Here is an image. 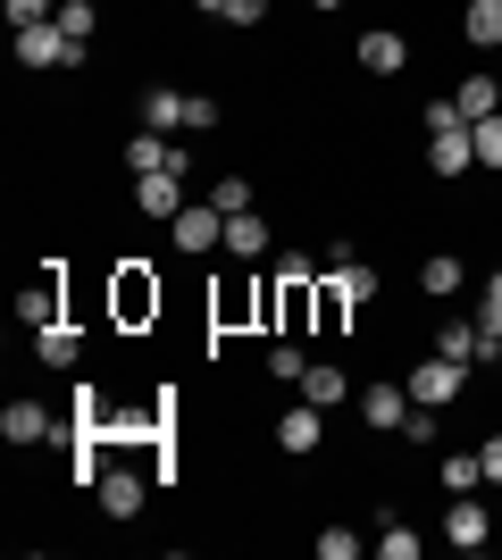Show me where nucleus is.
<instances>
[{"mask_svg": "<svg viewBox=\"0 0 502 560\" xmlns=\"http://www.w3.org/2000/svg\"><path fill=\"white\" fill-rule=\"evenodd\" d=\"M444 536H453L460 552H486L494 518H486V502H478V493H453V511H444Z\"/></svg>", "mask_w": 502, "mask_h": 560, "instance_id": "6e6552de", "label": "nucleus"}, {"mask_svg": "<svg viewBox=\"0 0 502 560\" xmlns=\"http://www.w3.org/2000/svg\"><path fill=\"white\" fill-rule=\"evenodd\" d=\"M402 59H410V43L394 34V25H377V34H360V68H369V75H402Z\"/></svg>", "mask_w": 502, "mask_h": 560, "instance_id": "ddd939ff", "label": "nucleus"}, {"mask_svg": "<svg viewBox=\"0 0 502 560\" xmlns=\"http://www.w3.org/2000/svg\"><path fill=\"white\" fill-rule=\"evenodd\" d=\"M460 360H444V351H428V360H419V369H410V401H428V410H444V401L460 394Z\"/></svg>", "mask_w": 502, "mask_h": 560, "instance_id": "7ed1b4c3", "label": "nucleus"}, {"mask_svg": "<svg viewBox=\"0 0 502 560\" xmlns=\"http://www.w3.org/2000/svg\"><path fill=\"white\" fill-rule=\"evenodd\" d=\"M460 117H469V126H478V117H494L502 109V84H494V75H469V84H460Z\"/></svg>", "mask_w": 502, "mask_h": 560, "instance_id": "412c9836", "label": "nucleus"}, {"mask_svg": "<svg viewBox=\"0 0 502 560\" xmlns=\"http://www.w3.org/2000/svg\"><path fill=\"white\" fill-rule=\"evenodd\" d=\"M34 351H43L50 369H75V327H68V318H59V327H43V335H34Z\"/></svg>", "mask_w": 502, "mask_h": 560, "instance_id": "b1692460", "label": "nucleus"}, {"mask_svg": "<svg viewBox=\"0 0 502 560\" xmlns=\"http://www.w3.org/2000/svg\"><path fill=\"white\" fill-rule=\"evenodd\" d=\"M478 460H486V486H502V435H486V452H478Z\"/></svg>", "mask_w": 502, "mask_h": 560, "instance_id": "f704fd0d", "label": "nucleus"}, {"mask_svg": "<svg viewBox=\"0 0 502 560\" xmlns=\"http://www.w3.org/2000/svg\"><path fill=\"white\" fill-rule=\"evenodd\" d=\"M17 327H34V335L59 327V259H50L43 284H25V293H17Z\"/></svg>", "mask_w": 502, "mask_h": 560, "instance_id": "9d476101", "label": "nucleus"}, {"mask_svg": "<svg viewBox=\"0 0 502 560\" xmlns=\"http://www.w3.org/2000/svg\"><path fill=\"white\" fill-rule=\"evenodd\" d=\"M218 252H226V259H260V252H268V218H260V210H235Z\"/></svg>", "mask_w": 502, "mask_h": 560, "instance_id": "4468645a", "label": "nucleus"}, {"mask_svg": "<svg viewBox=\"0 0 502 560\" xmlns=\"http://www.w3.org/2000/svg\"><path fill=\"white\" fill-rule=\"evenodd\" d=\"M210 201H218L226 218H235V210H252V185H243V176H218V192H210Z\"/></svg>", "mask_w": 502, "mask_h": 560, "instance_id": "cd10ccee", "label": "nucleus"}, {"mask_svg": "<svg viewBox=\"0 0 502 560\" xmlns=\"http://www.w3.org/2000/svg\"><path fill=\"white\" fill-rule=\"evenodd\" d=\"M469 142H478V167H502V109L478 117V126H469Z\"/></svg>", "mask_w": 502, "mask_h": 560, "instance_id": "bb28decb", "label": "nucleus"}, {"mask_svg": "<svg viewBox=\"0 0 502 560\" xmlns=\"http://www.w3.org/2000/svg\"><path fill=\"white\" fill-rule=\"evenodd\" d=\"M17 59L25 68H84V50H75L59 25H17Z\"/></svg>", "mask_w": 502, "mask_h": 560, "instance_id": "f03ea898", "label": "nucleus"}, {"mask_svg": "<svg viewBox=\"0 0 502 560\" xmlns=\"http://www.w3.org/2000/svg\"><path fill=\"white\" fill-rule=\"evenodd\" d=\"M192 9H210V18H226V0H192Z\"/></svg>", "mask_w": 502, "mask_h": 560, "instance_id": "c9c22d12", "label": "nucleus"}, {"mask_svg": "<svg viewBox=\"0 0 502 560\" xmlns=\"http://www.w3.org/2000/svg\"><path fill=\"white\" fill-rule=\"evenodd\" d=\"M478 327H486V335H502V268L486 277V310H478Z\"/></svg>", "mask_w": 502, "mask_h": 560, "instance_id": "7c9ffc66", "label": "nucleus"}, {"mask_svg": "<svg viewBox=\"0 0 502 560\" xmlns=\"http://www.w3.org/2000/svg\"><path fill=\"white\" fill-rule=\"evenodd\" d=\"M460 34L478 50H502V0H469V9H460Z\"/></svg>", "mask_w": 502, "mask_h": 560, "instance_id": "dca6fc26", "label": "nucleus"}, {"mask_svg": "<svg viewBox=\"0 0 502 560\" xmlns=\"http://www.w3.org/2000/svg\"><path fill=\"white\" fill-rule=\"evenodd\" d=\"M352 310H360V302H352V293H343V284H335V277L318 284V327H327V335L343 327V318H352Z\"/></svg>", "mask_w": 502, "mask_h": 560, "instance_id": "393cba45", "label": "nucleus"}, {"mask_svg": "<svg viewBox=\"0 0 502 560\" xmlns=\"http://www.w3.org/2000/svg\"><path fill=\"white\" fill-rule=\"evenodd\" d=\"M143 468H101V486H93V502H101V518H135L143 511Z\"/></svg>", "mask_w": 502, "mask_h": 560, "instance_id": "20e7f679", "label": "nucleus"}, {"mask_svg": "<svg viewBox=\"0 0 502 560\" xmlns=\"http://www.w3.org/2000/svg\"><path fill=\"white\" fill-rule=\"evenodd\" d=\"M185 126H192V135H201V126H218V101H210V93H185Z\"/></svg>", "mask_w": 502, "mask_h": 560, "instance_id": "473e14b6", "label": "nucleus"}, {"mask_svg": "<svg viewBox=\"0 0 502 560\" xmlns=\"http://www.w3.org/2000/svg\"><path fill=\"white\" fill-rule=\"evenodd\" d=\"M143 126H151V135H176V126H185V93L151 84V93H143Z\"/></svg>", "mask_w": 502, "mask_h": 560, "instance_id": "aec40b11", "label": "nucleus"}, {"mask_svg": "<svg viewBox=\"0 0 502 560\" xmlns=\"http://www.w3.org/2000/svg\"><path fill=\"white\" fill-rule=\"evenodd\" d=\"M293 394H302V401H318V410H335V401L352 394V376H343V369H327V360H318V369L302 376V385H293Z\"/></svg>", "mask_w": 502, "mask_h": 560, "instance_id": "a211bd4d", "label": "nucleus"}, {"mask_svg": "<svg viewBox=\"0 0 502 560\" xmlns=\"http://www.w3.org/2000/svg\"><path fill=\"white\" fill-rule=\"evenodd\" d=\"M428 167H435V176H469V167H478V142H469V126H444V135H428Z\"/></svg>", "mask_w": 502, "mask_h": 560, "instance_id": "1a4fd4ad", "label": "nucleus"}, {"mask_svg": "<svg viewBox=\"0 0 502 560\" xmlns=\"http://www.w3.org/2000/svg\"><path fill=\"white\" fill-rule=\"evenodd\" d=\"M50 25H59L75 50H84V43H93V25H101V9H93V0H59V18H50Z\"/></svg>", "mask_w": 502, "mask_h": 560, "instance_id": "4be33fe9", "label": "nucleus"}, {"mask_svg": "<svg viewBox=\"0 0 502 560\" xmlns=\"http://www.w3.org/2000/svg\"><path fill=\"white\" fill-rule=\"evenodd\" d=\"M377 552H385V560H419V536H410L402 518L385 511V527H377Z\"/></svg>", "mask_w": 502, "mask_h": 560, "instance_id": "a878e982", "label": "nucleus"}, {"mask_svg": "<svg viewBox=\"0 0 502 560\" xmlns=\"http://www.w3.org/2000/svg\"><path fill=\"white\" fill-rule=\"evenodd\" d=\"M0 435H9V444H50L59 427H50L43 401H9V410H0Z\"/></svg>", "mask_w": 502, "mask_h": 560, "instance_id": "f8f14e48", "label": "nucleus"}, {"mask_svg": "<svg viewBox=\"0 0 502 560\" xmlns=\"http://www.w3.org/2000/svg\"><path fill=\"white\" fill-rule=\"evenodd\" d=\"M360 419L377 427V435H402V419H410V385H360Z\"/></svg>", "mask_w": 502, "mask_h": 560, "instance_id": "423d86ee", "label": "nucleus"}, {"mask_svg": "<svg viewBox=\"0 0 502 560\" xmlns=\"http://www.w3.org/2000/svg\"><path fill=\"white\" fill-rule=\"evenodd\" d=\"M402 444H435V410H428V401H419V410L402 419Z\"/></svg>", "mask_w": 502, "mask_h": 560, "instance_id": "2f4dec72", "label": "nucleus"}, {"mask_svg": "<svg viewBox=\"0 0 502 560\" xmlns=\"http://www.w3.org/2000/svg\"><path fill=\"white\" fill-rule=\"evenodd\" d=\"M268 18V0H226V25H260Z\"/></svg>", "mask_w": 502, "mask_h": 560, "instance_id": "72a5a7b5", "label": "nucleus"}, {"mask_svg": "<svg viewBox=\"0 0 502 560\" xmlns=\"http://www.w3.org/2000/svg\"><path fill=\"white\" fill-rule=\"evenodd\" d=\"M277 444H285L293 460H302V452H318V444H327V410H318V401H293L285 419H277Z\"/></svg>", "mask_w": 502, "mask_h": 560, "instance_id": "0eeeda50", "label": "nucleus"}, {"mask_svg": "<svg viewBox=\"0 0 502 560\" xmlns=\"http://www.w3.org/2000/svg\"><path fill=\"white\" fill-rule=\"evenodd\" d=\"M151 310H160V284H151L143 259H126V268H118V327H143Z\"/></svg>", "mask_w": 502, "mask_h": 560, "instance_id": "39448f33", "label": "nucleus"}, {"mask_svg": "<svg viewBox=\"0 0 502 560\" xmlns=\"http://www.w3.org/2000/svg\"><path fill=\"white\" fill-rule=\"evenodd\" d=\"M59 18V0H9V25H50Z\"/></svg>", "mask_w": 502, "mask_h": 560, "instance_id": "c85d7f7f", "label": "nucleus"}, {"mask_svg": "<svg viewBox=\"0 0 502 560\" xmlns=\"http://www.w3.org/2000/svg\"><path fill=\"white\" fill-rule=\"evenodd\" d=\"M167 234H176V252H218L226 243V210L218 201H185V210L167 218Z\"/></svg>", "mask_w": 502, "mask_h": 560, "instance_id": "f257e3e1", "label": "nucleus"}, {"mask_svg": "<svg viewBox=\"0 0 502 560\" xmlns=\"http://www.w3.org/2000/svg\"><path fill=\"white\" fill-rule=\"evenodd\" d=\"M311 9H343V0H311Z\"/></svg>", "mask_w": 502, "mask_h": 560, "instance_id": "e433bc0d", "label": "nucleus"}, {"mask_svg": "<svg viewBox=\"0 0 502 560\" xmlns=\"http://www.w3.org/2000/svg\"><path fill=\"white\" fill-rule=\"evenodd\" d=\"M460 284H469V268H460V259H453V252H435V259H428V268H419V293H435V302H453Z\"/></svg>", "mask_w": 502, "mask_h": 560, "instance_id": "f3484780", "label": "nucleus"}, {"mask_svg": "<svg viewBox=\"0 0 502 560\" xmlns=\"http://www.w3.org/2000/svg\"><path fill=\"white\" fill-rule=\"evenodd\" d=\"M268 376H277V385H302V376H311V360H302V343H268Z\"/></svg>", "mask_w": 502, "mask_h": 560, "instance_id": "5701e85b", "label": "nucleus"}, {"mask_svg": "<svg viewBox=\"0 0 502 560\" xmlns=\"http://www.w3.org/2000/svg\"><path fill=\"white\" fill-rule=\"evenodd\" d=\"M126 167H135V176H160V167H176V142L143 126V135H126Z\"/></svg>", "mask_w": 502, "mask_h": 560, "instance_id": "2eb2a0df", "label": "nucleus"}, {"mask_svg": "<svg viewBox=\"0 0 502 560\" xmlns=\"http://www.w3.org/2000/svg\"><path fill=\"white\" fill-rule=\"evenodd\" d=\"M435 477H444V493H478L486 486V460H478V452H444Z\"/></svg>", "mask_w": 502, "mask_h": 560, "instance_id": "6ab92c4d", "label": "nucleus"}, {"mask_svg": "<svg viewBox=\"0 0 502 560\" xmlns=\"http://www.w3.org/2000/svg\"><path fill=\"white\" fill-rule=\"evenodd\" d=\"M135 210L143 218H176L185 210V176H167V167L160 176H135Z\"/></svg>", "mask_w": 502, "mask_h": 560, "instance_id": "9b49d317", "label": "nucleus"}, {"mask_svg": "<svg viewBox=\"0 0 502 560\" xmlns=\"http://www.w3.org/2000/svg\"><path fill=\"white\" fill-rule=\"evenodd\" d=\"M352 552H360L352 527H327V536H318V560H352Z\"/></svg>", "mask_w": 502, "mask_h": 560, "instance_id": "c756f323", "label": "nucleus"}]
</instances>
